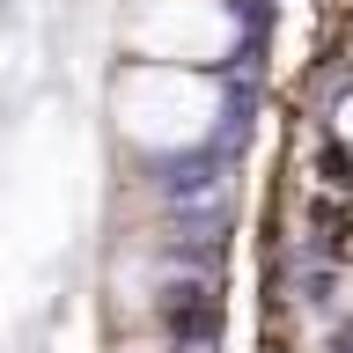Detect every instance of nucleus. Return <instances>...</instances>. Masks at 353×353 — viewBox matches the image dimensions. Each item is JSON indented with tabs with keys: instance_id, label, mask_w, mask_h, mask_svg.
Returning a JSON list of instances; mask_svg holds the SVG:
<instances>
[{
	"instance_id": "obj_2",
	"label": "nucleus",
	"mask_w": 353,
	"mask_h": 353,
	"mask_svg": "<svg viewBox=\"0 0 353 353\" xmlns=\"http://www.w3.org/2000/svg\"><path fill=\"white\" fill-rule=\"evenodd\" d=\"M118 44H125V59H148V66L221 74L250 44V22L236 0H132L118 22Z\"/></svg>"
},
{
	"instance_id": "obj_1",
	"label": "nucleus",
	"mask_w": 353,
	"mask_h": 353,
	"mask_svg": "<svg viewBox=\"0 0 353 353\" xmlns=\"http://www.w3.org/2000/svg\"><path fill=\"white\" fill-rule=\"evenodd\" d=\"M110 118H118V140L132 154H184V148H199L214 132L221 81L214 74H192V66L125 59V74L110 81Z\"/></svg>"
}]
</instances>
